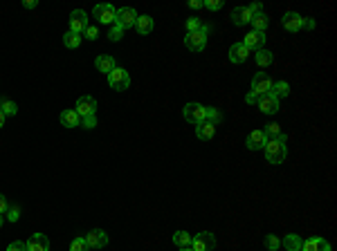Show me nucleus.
Listing matches in <instances>:
<instances>
[{"instance_id":"f257e3e1","label":"nucleus","mask_w":337,"mask_h":251,"mask_svg":"<svg viewBox=\"0 0 337 251\" xmlns=\"http://www.w3.org/2000/svg\"><path fill=\"white\" fill-rule=\"evenodd\" d=\"M263 153L270 164H283L288 157V137L281 133L277 139H268V144L263 146Z\"/></svg>"},{"instance_id":"f03ea898","label":"nucleus","mask_w":337,"mask_h":251,"mask_svg":"<svg viewBox=\"0 0 337 251\" xmlns=\"http://www.w3.org/2000/svg\"><path fill=\"white\" fill-rule=\"evenodd\" d=\"M272 78H270L266 72H256L252 78V88L250 92L245 94V103L247 106H252V103H256L261 97H266V94H270V90H272Z\"/></svg>"},{"instance_id":"7ed1b4c3","label":"nucleus","mask_w":337,"mask_h":251,"mask_svg":"<svg viewBox=\"0 0 337 251\" xmlns=\"http://www.w3.org/2000/svg\"><path fill=\"white\" fill-rule=\"evenodd\" d=\"M211 25H202L198 31H189V34L184 36V45L189 52H202L207 45V36L211 34Z\"/></svg>"},{"instance_id":"20e7f679","label":"nucleus","mask_w":337,"mask_h":251,"mask_svg":"<svg viewBox=\"0 0 337 251\" xmlns=\"http://www.w3.org/2000/svg\"><path fill=\"white\" fill-rule=\"evenodd\" d=\"M108 83H110L113 90L124 92V90H128V86H131V76H128V72L124 70V67H115V70L108 74Z\"/></svg>"},{"instance_id":"39448f33","label":"nucleus","mask_w":337,"mask_h":251,"mask_svg":"<svg viewBox=\"0 0 337 251\" xmlns=\"http://www.w3.org/2000/svg\"><path fill=\"white\" fill-rule=\"evenodd\" d=\"M191 249L194 251H214L216 249V235L211 231H200L191 240Z\"/></svg>"},{"instance_id":"423d86ee","label":"nucleus","mask_w":337,"mask_h":251,"mask_svg":"<svg viewBox=\"0 0 337 251\" xmlns=\"http://www.w3.org/2000/svg\"><path fill=\"white\" fill-rule=\"evenodd\" d=\"M137 12H135L133 7H122V9H117V14H115V25H119L124 31L126 29H131L135 27V20H137Z\"/></svg>"},{"instance_id":"0eeeda50","label":"nucleus","mask_w":337,"mask_h":251,"mask_svg":"<svg viewBox=\"0 0 337 251\" xmlns=\"http://www.w3.org/2000/svg\"><path fill=\"white\" fill-rule=\"evenodd\" d=\"M205 108H207V106H202V103L191 101V103H186V106L182 108V117H184L189 123L196 126V123L205 121Z\"/></svg>"},{"instance_id":"6e6552de","label":"nucleus","mask_w":337,"mask_h":251,"mask_svg":"<svg viewBox=\"0 0 337 251\" xmlns=\"http://www.w3.org/2000/svg\"><path fill=\"white\" fill-rule=\"evenodd\" d=\"M115 14H117V9L113 7V5H108V3H101V5H97V7L92 9V16H95L101 25H113V23H115Z\"/></svg>"},{"instance_id":"1a4fd4ad","label":"nucleus","mask_w":337,"mask_h":251,"mask_svg":"<svg viewBox=\"0 0 337 251\" xmlns=\"http://www.w3.org/2000/svg\"><path fill=\"white\" fill-rule=\"evenodd\" d=\"M74 110H77V114H79V117H90V114L97 112V99L90 97V94L79 97V99H77Z\"/></svg>"},{"instance_id":"9d476101","label":"nucleus","mask_w":337,"mask_h":251,"mask_svg":"<svg viewBox=\"0 0 337 251\" xmlns=\"http://www.w3.org/2000/svg\"><path fill=\"white\" fill-rule=\"evenodd\" d=\"M88 14L84 9H74V12L70 14V31H74V34H84L86 27H88Z\"/></svg>"},{"instance_id":"9b49d317","label":"nucleus","mask_w":337,"mask_h":251,"mask_svg":"<svg viewBox=\"0 0 337 251\" xmlns=\"http://www.w3.org/2000/svg\"><path fill=\"white\" fill-rule=\"evenodd\" d=\"M84 238H86V242H88L90 249H103L108 244V233L103 231V229H92V231L86 233Z\"/></svg>"},{"instance_id":"f8f14e48","label":"nucleus","mask_w":337,"mask_h":251,"mask_svg":"<svg viewBox=\"0 0 337 251\" xmlns=\"http://www.w3.org/2000/svg\"><path fill=\"white\" fill-rule=\"evenodd\" d=\"M281 25H283V29H288V31H292V34H297V31L304 29V16L297 14V12H288V14L281 18Z\"/></svg>"},{"instance_id":"ddd939ff","label":"nucleus","mask_w":337,"mask_h":251,"mask_svg":"<svg viewBox=\"0 0 337 251\" xmlns=\"http://www.w3.org/2000/svg\"><path fill=\"white\" fill-rule=\"evenodd\" d=\"M252 9L250 7H234L232 9V14H230V20L234 25H238V27H243V25H250V20H252Z\"/></svg>"},{"instance_id":"4468645a","label":"nucleus","mask_w":337,"mask_h":251,"mask_svg":"<svg viewBox=\"0 0 337 251\" xmlns=\"http://www.w3.org/2000/svg\"><path fill=\"white\" fill-rule=\"evenodd\" d=\"M243 45L247 47V50H261L263 45H266V31H250V34H245V38H243Z\"/></svg>"},{"instance_id":"2eb2a0df","label":"nucleus","mask_w":337,"mask_h":251,"mask_svg":"<svg viewBox=\"0 0 337 251\" xmlns=\"http://www.w3.org/2000/svg\"><path fill=\"white\" fill-rule=\"evenodd\" d=\"M266 144H268V137L263 135V130H252V133L245 137L247 150H263Z\"/></svg>"},{"instance_id":"dca6fc26","label":"nucleus","mask_w":337,"mask_h":251,"mask_svg":"<svg viewBox=\"0 0 337 251\" xmlns=\"http://www.w3.org/2000/svg\"><path fill=\"white\" fill-rule=\"evenodd\" d=\"M299 251H333L330 249V242L328 240H324V238H308V240H304L302 242V249Z\"/></svg>"},{"instance_id":"f3484780","label":"nucleus","mask_w":337,"mask_h":251,"mask_svg":"<svg viewBox=\"0 0 337 251\" xmlns=\"http://www.w3.org/2000/svg\"><path fill=\"white\" fill-rule=\"evenodd\" d=\"M27 251H50V238L45 233H34L27 240Z\"/></svg>"},{"instance_id":"a211bd4d","label":"nucleus","mask_w":337,"mask_h":251,"mask_svg":"<svg viewBox=\"0 0 337 251\" xmlns=\"http://www.w3.org/2000/svg\"><path fill=\"white\" fill-rule=\"evenodd\" d=\"M258 110H261L263 114H277L279 112V99L272 97V94H266V97L258 99Z\"/></svg>"},{"instance_id":"6ab92c4d","label":"nucleus","mask_w":337,"mask_h":251,"mask_svg":"<svg viewBox=\"0 0 337 251\" xmlns=\"http://www.w3.org/2000/svg\"><path fill=\"white\" fill-rule=\"evenodd\" d=\"M250 54H252V52L247 50V47L243 45V43H234V45L230 47V61L236 63V65H238V63H245Z\"/></svg>"},{"instance_id":"aec40b11","label":"nucleus","mask_w":337,"mask_h":251,"mask_svg":"<svg viewBox=\"0 0 337 251\" xmlns=\"http://www.w3.org/2000/svg\"><path fill=\"white\" fill-rule=\"evenodd\" d=\"M216 135V126L211 121H200L196 123V137L202 139V141H211Z\"/></svg>"},{"instance_id":"412c9836","label":"nucleus","mask_w":337,"mask_h":251,"mask_svg":"<svg viewBox=\"0 0 337 251\" xmlns=\"http://www.w3.org/2000/svg\"><path fill=\"white\" fill-rule=\"evenodd\" d=\"M95 67L99 72H103V74H110V72L117 67V63H115V59H113L110 54H99L95 59Z\"/></svg>"},{"instance_id":"4be33fe9","label":"nucleus","mask_w":337,"mask_h":251,"mask_svg":"<svg viewBox=\"0 0 337 251\" xmlns=\"http://www.w3.org/2000/svg\"><path fill=\"white\" fill-rule=\"evenodd\" d=\"M155 27V23H153V18L151 16H137V20H135V29H137V34L139 36H146V34H151Z\"/></svg>"},{"instance_id":"5701e85b","label":"nucleus","mask_w":337,"mask_h":251,"mask_svg":"<svg viewBox=\"0 0 337 251\" xmlns=\"http://www.w3.org/2000/svg\"><path fill=\"white\" fill-rule=\"evenodd\" d=\"M79 123H81V117L77 114L74 108L63 110V112H61V126H65V128H77Z\"/></svg>"},{"instance_id":"b1692460","label":"nucleus","mask_w":337,"mask_h":251,"mask_svg":"<svg viewBox=\"0 0 337 251\" xmlns=\"http://www.w3.org/2000/svg\"><path fill=\"white\" fill-rule=\"evenodd\" d=\"M254 61H256L258 67H270L274 61V54L266 47H261V50H256V54H254Z\"/></svg>"},{"instance_id":"393cba45","label":"nucleus","mask_w":337,"mask_h":251,"mask_svg":"<svg viewBox=\"0 0 337 251\" xmlns=\"http://www.w3.org/2000/svg\"><path fill=\"white\" fill-rule=\"evenodd\" d=\"M302 242H304L302 235H297V233H288L286 238L281 240V247H286L288 251H299V249H302Z\"/></svg>"},{"instance_id":"a878e982","label":"nucleus","mask_w":337,"mask_h":251,"mask_svg":"<svg viewBox=\"0 0 337 251\" xmlns=\"http://www.w3.org/2000/svg\"><path fill=\"white\" fill-rule=\"evenodd\" d=\"M250 23H252V29H254V31H266V29H268V23H270V20H268V14H263V12L254 14Z\"/></svg>"},{"instance_id":"bb28decb","label":"nucleus","mask_w":337,"mask_h":251,"mask_svg":"<svg viewBox=\"0 0 337 251\" xmlns=\"http://www.w3.org/2000/svg\"><path fill=\"white\" fill-rule=\"evenodd\" d=\"M270 94H272V97H277V99L288 97V94H290V83H288V81H274Z\"/></svg>"},{"instance_id":"cd10ccee","label":"nucleus","mask_w":337,"mask_h":251,"mask_svg":"<svg viewBox=\"0 0 337 251\" xmlns=\"http://www.w3.org/2000/svg\"><path fill=\"white\" fill-rule=\"evenodd\" d=\"M63 45L67 47V50H77V47L81 45V34H74V31L67 29L63 34Z\"/></svg>"},{"instance_id":"c85d7f7f","label":"nucleus","mask_w":337,"mask_h":251,"mask_svg":"<svg viewBox=\"0 0 337 251\" xmlns=\"http://www.w3.org/2000/svg\"><path fill=\"white\" fill-rule=\"evenodd\" d=\"M191 235L186 233V231H175L173 233V244L175 247H180V249H184V247H191Z\"/></svg>"},{"instance_id":"c756f323","label":"nucleus","mask_w":337,"mask_h":251,"mask_svg":"<svg viewBox=\"0 0 337 251\" xmlns=\"http://www.w3.org/2000/svg\"><path fill=\"white\" fill-rule=\"evenodd\" d=\"M0 112H3L5 117H14V114L18 112V106L12 99H3V101H0Z\"/></svg>"},{"instance_id":"7c9ffc66","label":"nucleus","mask_w":337,"mask_h":251,"mask_svg":"<svg viewBox=\"0 0 337 251\" xmlns=\"http://www.w3.org/2000/svg\"><path fill=\"white\" fill-rule=\"evenodd\" d=\"M205 121H211L214 126H218L222 121V112L218 108H205Z\"/></svg>"},{"instance_id":"2f4dec72","label":"nucleus","mask_w":337,"mask_h":251,"mask_svg":"<svg viewBox=\"0 0 337 251\" xmlns=\"http://www.w3.org/2000/svg\"><path fill=\"white\" fill-rule=\"evenodd\" d=\"M263 135H266L268 139H277L279 135H281V126H279V123H274V121L266 123V128H263Z\"/></svg>"},{"instance_id":"473e14b6","label":"nucleus","mask_w":337,"mask_h":251,"mask_svg":"<svg viewBox=\"0 0 337 251\" xmlns=\"http://www.w3.org/2000/svg\"><path fill=\"white\" fill-rule=\"evenodd\" d=\"M263 244H266L268 251H277L279 247H281V238H277L274 233H268L266 238H263Z\"/></svg>"},{"instance_id":"72a5a7b5","label":"nucleus","mask_w":337,"mask_h":251,"mask_svg":"<svg viewBox=\"0 0 337 251\" xmlns=\"http://www.w3.org/2000/svg\"><path fill=\"white\" fill-rule=\"evenodd\" d=\"M70 251H90V247H88L86 238H74L70 242Z\"/></svg>"},{"instance_id":"f704fd0d","label":"nucleus","mask_w":337,"mask_h":251,"mask_svg":"<svg viewBox=\"0 0 337 251\" xmlns=\"http://www.w3.org/2000/svg\"><path fill=\"white\" fill-rule=\"evenodd\" d=\"M122 36H124V29L119 27V25H115V23H113L110 31H108V38H110L113 43H117V40H122Z\"/></svg>"},{"instance_id":"c9c22d12","label":"nucleus","mask_w":337,"mask_h":251,"mask_svg":"<svg viewBox=\"0 0 337 251\" xmlns=\"http://www.w3.org/2000/svg\"><path fill=\"white\" fill-rule=\"evenodd\" d=\"M202 7H207L209 12H218V9L225 7V3H222V0H205V3H202Z\"/></svg>"},{"instance_id":"e433bc0d","label":"nucleus","mask_w":337,"mask_h":251,"mask_svg":"<svg viewBox=\"0 0 337 251\" xmlns=\"http://www.w3.org/2000/svg\"><path fill=\"white\" fill-rule=\"evenodd\" d=\"M200 27H202L200 18H196V16H191V18H186V34H189V31H198Z\"/></svg>"},{"instance_id":"4c0bfd02","label":"nucleus","mask_w":337,"mask_h":251,"mask_svg":"<svg viewBox=\"0 0 337 251\" xmlns=\"http://www.w3.org/2000/svg\"><path fill=\"white\" fill-rule=\"evenodd\" d=\"M84 36H86L88 40H97V38H99V29H97L95 25H88L86 31H84Z\"/></svg>"},{"instance_id":"58836bf2","label":"nucleus","mask_w":337,"mask_h":251,"mask_svg":"<svg viewBox=\"0 0 337 251\" xmlns=\"http://www.w3.org/2000/svg\"><path fill=\"white\" fill-rule=\"evenodd\" d=\"M5 216H7V220H9V222H16V220L20 218V208H18V206H9Z\"/></svg>"},{"instance_id":"ea45409f","label":"nucleus","mask_w":337,"mask_h":251,"mask_svg":"<svg viewBox=\"0 0 337 251\" xmlns=\"http://www.w3.org/2000/svg\"><path fill=\"white\" fill-rule=\"evenodd\" d=\"M81 126L88 128V130H92L97 126V117H95V114H90V117H81Z\"/></svg>"},{"instance_id":"a19ab883","label":"nucleus","mask_w":337,"mask_h":251,"mask_svg":"<svg viewBox=\"0 0 337 251\" xmlns=\"http://www.w3.org/2000/svg\"><path fill=\"white\" fill-rule=\"evenodd\" d=\"M7 251H27V242H23V240H16V242L9 244Z\"/></svg>"},{"instance_id":"79ce46f5","label":"nucleus","mask_w":337,"mask_h":251,"mask_svg":"<svg viewBox=\"0 0 337 251\" xmlns=\"http://www.w3.org/2000/svg\"><path fill=\"white\" fill-rule=\"evenodd\" d=\"M7 208H9L7 197H5V195H0V216H5V213H7Z\"/></svg>"},{"instance_id":"37998d69","label":"nucleus","mask_w":337,"mask_h":251,"mask_svg":"<svg viewBox=\"0 0 337 251\" xmlns=\"http://www.w3.org/2000/svg\"><path fill=\"white\" fill-rule=\"evenodd\" d=\"M247 7L252 9V14H258V12H263V5H261V3H252V5H247Z\"/></svg>"},{"instance_id":"c03bdc74","label":"nucleus","mask_w":337,"mask_h":251,"mask_svg":"<svg viewBox=\"0 0 337 251\" xmlns=\"http://www.w3.org/2000/svg\"><path fill=\"white\" fill-rule=\"evenodd\" d=\"M189 7L191 9H202V0H189Z\"/></svg>"},{"instance_id":"a18cd8bd","label":"nucleus","mask_w":337,"mask_h":251,"mask_svg":"<svg viewBox=\"0 0 337 251\" xmlns=\"http://www.w3.org/2000/svg\"><path fill=\"white\" fill-rule=\"evenodd\" d=\"M304 27H308V29H315V20H313V18H304Z\"/></svg>"},{"instance_id":"49530a36","label":"nucleus","mask_w":337,"mask_h":251,"mask_svg":"<svg viewBox=\"0 0 337 251\" xmlns=\"http://www.w3.org/2000/svg\"><path fill=\"white\" fill-rule=\"evenodd\" d=\"M36 5H39V3H36V0H25V3H23V7H27V9H34Z\"/></svg>"},{"instance_id":"de8ad7c7","label":"nucleus","mask_w":337,"mask_h":251,"mask_svg":"<svg viewBox=\"0 0 337 251\" xmlns=\"http://www.w3.org/2000/svg\"><path fill=\"white\" fill-rule=\"evenodd\" d=\"M3 126H5V114L0 112V128H3Z\"/></svg>"},{"instance_id":"09e8293b","label":"nucleus","mask_w":337,"mask_h":251,"mask_svg":"<svg viewBox=\"0 0 337 251\" xmlns=\"http://www.w3.org/2000/svg\"><path fill=\"white\" fill-rule=\"evenodd\" d=\"M180 251H194V249H191V247H184V249H180Z\"/></svg>"},{"instance_id":"8fccbe9b","label":"nucleus","mask_w":337,"mask_h":251,"mask_svg":"<svg viewBox=\"0 0 337 251\" xmlns=\"http://www.w3.org/2000/svg\"><path fill=\"white\" fill-rule=\"evenodd\" d=\"M0 227H3V216H0Z\"/></svg>"},{"instance_id":"3c124183","label":"nucleus","mask_w":337,"mask_h":251,"mask_svg":"<svg viewBox=\"0 0 337 251\" xmlns=\"http://www.w3.org/2000/svg\"><path fill=\"white\" fill-rule=\"evenodd\" d=\"M0 101H3V99H0Z\"/></svg>"}]
</instances>
